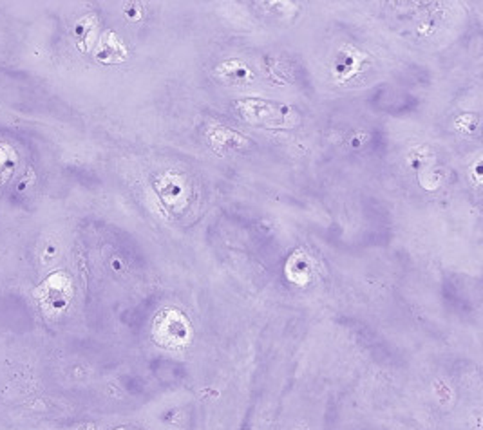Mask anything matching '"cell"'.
I'll return each instance as SVG.
<instances>
[{"mask_svg":"<svg viewBox=\"0 0 483 430\" xmlns=\"http://www.w3.org/2000/svg\"><path fill=\"white\" fill-rule=\"evenodd\" d=\"M235 111L243 121L257 127L291 128L299 123V114L286 103L265 98H244L235 103Z\"/></svg>","mask_w":483,"mask_h":430,"instance_id":"6da1fadb","label":"cell"},{"mask_svg":"<svg viewBox=\"0 0 483 430\" xmlns=\"http://www.w3.org/2000/svg\"><path fill=\"white\" fill-rule=\"evenodd\" d=\"M125 56H127V51H125L120 39L112 31L103 34L98 43V49H96V58L100 62H103V64H116V62L125 60Z\"/></svg>","mask_w":483,"mask_h":430,"instance_id":"7a4b0ae2","label":"cell"},{"mask_svg":"<svg viewBox=\"0 0 483 430\" xmlns=\"http://www.w3.org/2000/svg\"><path fill=\"white\" fill-rule=\"evenodd\" d=\"M228 67L225 64L219 65L218 67V73L221 74L225 80L228 81H243L244 78H249V67L246 65H243L241 62H237V60H230V62H227Z\"/></svg>","mask_w":483,"mask_h":430,"instance_id":"3957f363","label":"cell"},{"mask_svg":"<svg viewBox=\"0 0 483 430\" xmlns=\"http://www.w3.org/2000/svg\"><path fill=\"white\" fill-rule=\"evenodd\" d=\"M17 165V154L8 145H0V183H4Z\"/></svg>","mask_w":483,"mask_h":430,"instance_id":"277c9868","label":"cell"},{"mask_svg":"<svg viewBox=\"0 0 483 430\" xmlns=\"http://www.w3.org/2000/svg\"><path fill=\"white\" fill-rule=\"evenodd\" d=\"M81 430H94V426L89 425V426H87V429H81Z\"/></svg>","mask_w":483,"mask_h":430,"instance_id":"5b68a950","label":"cell"},{"mask_svg":"<svg viewBox=\"0 0 483 430\" xmlns=\"http://www.w3.org/2000/svg\"><path fill=\"white\" fill-rule=\"evenodd\" d=\"M116 430H125V429H116Z\"/></svg>","mask_w":483,"mask_h":430,"instance_id":"8992f818","label":"cell"}]
</instances>
